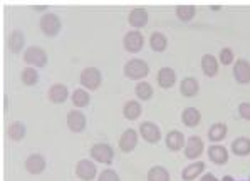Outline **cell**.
<instances>
[{
  "label": "cell",
  "instance_id": "1",
  "mask_svg": "<svg viewBox=\"0 0 250 181\" xmlns=\"http://www.w3.org/2000/svg\"><path fill=\"white\" fill-rule=\"evenodd\" d=\"M125 74L126 78L133 79V80H138V79H143L146 76L149 74V67L145 60L141 59H131L128 60L125 65Z\"/></svg>",
  "mask_w": 250,
  "mask_h": 181
},
{
  "label": "cell",
  "instance_id": "2",
  "mask_svg": "<svg viewBox=\"0 0 250 181\" xmlns=\"http://www.w3.org/2000/svg\"><path fill=\"white\" fill-rule=\"evenodd\" d=\"M101 72L96 67H86L83 72H81V84H83L86 89L89 91H96L99 86H101Z\"/></svg>",
  "mask_w": 250,
  "mask_h": 181
},
{
  "label": "cell",
  "instance_id": "3",
  "mask_svg": "<svg viewBox=\"0 0 250 181\" xmlns=\"http://www.w3.org/2000/svg\"><path fill=\"white\" fill-rule=\"evenodd\" d=\"M91 156H92V160L98 161V163L109 164L114 158V151L106 142H98V144H94L91 148Z\"/></svg>",
  "mask_w": 250,
  "mask_h": 181
},
{
  "label": "cell",
  "instance_id": "4",
  "mask_svg": "<svg viewBox=\"0 0 250 181\" xmlns=\"http://www.w3.org/2000/svg\"><path fill=\"white\" fill-rule=\"evenodd\" d=\"M41 30L49 37H54L59 34L61 30V20L56 14H45L44 17L41 19Z\"/></svg>",
  "mask_w": 250,
  "mask_h": 181
},
{
  "label": "cell",
  "instance_id": "5",
  "mask_svg": "<svg viewBox=\"0 0 250 181\" xmlns=\"http://www.w3.org/2000/svg\"><path fill=\"white\" fill-rule=\"evenodd\" d=\"M203 149H205V144H203L200 136H190L188 141L185 142V156L188 160H198L202 156Z\"/></svg>",
  "mask_w": 250,
  "mask_h": 181
},
{
  "label": "cell",
  "instance_id": "6",
  "mask_svg": "<svg viewBox=\"0 0 250 181\" xmlns=\"http://www.w3.org/2000/svg\"><path fill=\"white\" fill-rule=\"evenodd\" d=\"M24 60L30 65H36V67H44L47 62V54L41 47H29L24 54Z\"/></svg>",
  "mask_w": 250,
  "mask_h": 181
},
{
  "label": "cell",
  "instance_id": "7",
  "mask_svg": "<svg viewBox=\"0 0 250 181\" xmlns=\"http://www.w3.org/2000/svg\"><path fill=\"white\" fill-rule=\"evenodd\" d=\"M96 173H98V168L96 164L89 160H81L78 164H76V175L78 178L83 181H91L96 178Z\"/></svg>",
  "mask_w": 250,
  "mask_h": 181
},
{
  "label": "cell",
  "instance_id": "8",
  "mask_svg": "<svg viewBox=\"0 0 250 181\" xmlns=\"http://www.w3.org/2000/svg\"><path fill=\"white\" fill-rule=\"evenodd\" d=\"M233 78L238 84L250 82V62L245 59H237L233 64Z\"/></svg>",
  "mask_w": 250,
  "mask_h": 181
},
{
  "label": "cell",
  "instance_id": "9",
  "mask_svg": "<svg viewBox=\"0 0 250 181\" xmlns=\"http://www.w3.org/2000/svg\"><path fill=\"white\" fill-rule=\"evenodd\" d=\"M123 44H125V49L128 52H140L145 44V39H143V36H141L140 30H131V32H128L125 36Z\"/></svg>",
  "mask_w": 250,
  "mask_h": 181
},
{
  "label": "cell",
  "instance_id": "10",
  "mask_svg": "<svg viewBox=\"0 0 250 181\" xmlns=\"http://www.w3.org/2000/svg\"><path fill=\"white\" fill-rule=\"evenodd\" d=\"M140 134L146 142H151V144L158 142L161 138L160 128L155 124V122H149V121H145L143 124L140 126Z\"/></svg>",
  "mask_w": 250,
  "mask_h": 181
},
{
  "label": "cell",
  "instance_id": "11",
  "mask_svg": "<svg viewBox=\"0 0 250 181\" xmlns=\"http://www.w3.org/2000/svg\"><path fill=\"white\" fill-rule=\"evenodd\" d=\"M138 144V133L134 129H126L125 133L121 134V140H119V148L121 151L129 153L136 148Z\"/></svg>",
  "mask_w": 250,
  "mask_h": 181
},
{
  "label": "cell",
  "instance_id": "12",
  "mask_svg": "<svg viewBox=\"0 0 250 181\" xmlns=\"http://www.w3.org/2000/svg\"><path fill=\"white\" fill-rule=\"evenodd\" d=\"M156 79H158V84L163 87V89H170V87L175 86V82H176V72L173 71L171 67H161L158 71Z\"/></svg>",
  "mask_w": 250,
  "mask_h": 181
},
{
  "label": "cell",
  "instance_id": "13",
  "mask_svg": "<svg viewBox=\"0 0 250 181\" xmlns=\"http://www.w3.org/2000/svg\"><path fill=\"white\" fill-rule=\"evenodd\" d=\"M67 126L74 133H81L86 128V116H84L81 111H71L67 114Z\"/></svg>",
  "mask_w": 250,
  "mask_h": 181
},
{
  "label": "cell",
  "instance_id": "14",
  "mask_svg": "<svg viewBox=\"0 0 250 181\" xmlns=\"http://www.w3.org/2000/svg\"><path fill=\"white\" fill-rule=\"evenodd\" d=\"M25 169L30 175H41L45 169V160L41 155H30L25 160Z\"/></svg>",
  "mask_w": 250,
  "mask_h": 181
},
{
  "label": "cell",
  "instance_id": "15",
  "mask_svg": "<svg viewBox=\"0 0 250 181\" xmlns=\"http://www.w3.org/2000/svg\"><path fill=\"white\" fill-rule=\"evenodd\" d=\"M208 158L215 164H225L229 161V151L222 144H211L208 148Z\"/></svg>",
  "mask_w": 250,
  "mask_h": 181
},
{
  "label": "cell",
  "instance_id": "16",
  "mask_svg": "<svg viewBox=\"0 0 250 181\" xmlns=\"http://www.w3.org/2000/svg\"><path fill=\"white\" fill-rule=\"evenodd\" d=\"M202 71L208 78H215L218 74V59L211 54H205L202 57Z\"/></svg>",
  "mask_w": 250,
  "mask_h": 181
},
{
  "label": "cell",
  "instance_id": "17",
  "mask_svg": "<svg viewBox=\"0 0 250 181\" xmlns=\"http://www.w3.org/2000/svg\"><path fill=\"white\" fill-rule=\"evenodd\" d=\"M203 171H205V163H203V161H195V163L188 164V166L183 169L182 178L183 181H193V180H197Z\"/></svg>",
  "mask_w": 250,
  "mask_h": 181
},
{
  "label": "cell",
  "instance_id": "18",
  "mask_svg": "<svg viewBox=\"0 0 250 181\" xmlns=\"http://www.w3.org/2000/svg\"><path fill=\"white\" fill-rule=\"evenodd\" d=\"M200 91V84L195 78H185L180 84V92L185 96V98H193L197 96Z\"/></svg>",
  "mask_w": 250,
  "mask_h": 181
},
{
  "label": "cell",
  "instance_id": "19",
  "mask_svg": "<svg viewBox=\"0 0 250 181\" xmlns=\"http://www.w3.org/2000/svg\"><path fill=\"white\" fill-rule=\"evenodd\" d=\"M129 25L134 27V29H140V27H145L148 24V12L145 9H133L129 12Z\"/></svg>",
  "mask_w": 250,
  "mask_h": 181
},
{
  "label": "cell",
  "instance_id": "20",
  "mask_svg": "<svg viewBox=\"0 0 250 181\" xmlns=\"http://www.w3.org/2000/svg\"><path fill=\"white\" fill-rule=\"evenodd\" d=\"M185 136L182 131H170V133L167 134V146L168 149H171V151H178V149H182L185 146Z\"/></svg>",
  "mask_w": 250,
  "mask_h": 181
},
{
  "label": "cell",
  "instance_id": "21",
  "mask_svg": "<svg viewBox=\"0 0 250 181\" xmlns=\"http://www.w3.org/2000/svg\"><path fill=\"white\" fill-rule=\"evenodd\" d=\"M69 98V91L64 84H54L49 89V99L56 104H62Z\"/></svg>",
  "mask_w": 250,
  "mask_h": 181
},
{
  "label": "cell",
  "instance_id": "22",
  "mask_svg": "<svg viewBox=\"0 0 250 181\" xmlns=\"http://www.w3.org/2000/svg\"><path fill=\"white\" fill-rule=\"evenodd\" d=\"M200 119H202V114H200V111L197 109V107H187L182 114L183 124L188 126V128H195V126H198Z\"/></svg>",
  "mask_w": 250,
  "mask_h": 181
},
{
  "label": "cell",
  "instance_id": "23",
  "mask_svg": "<svg viewBox=\"0 0 250 181\" xmlns=\"http://www.w3.org/2000/svg\"><path fill=\"white\" fill-rule=\"evenodd\" d=\"M230 149H232L233 155H237V156H249L250 155V140L249 138H244V136L237 138V140H233Z\"/></svg>",
  "mask_w": 250,
  "mask_h": 181
},
{
  "label": "cell",
  "instance_id": "24",
  "mask_svg": "<svg viewBox=\"0 0 250 181\" xmlns=\"http://www.w3.org/2000/svg\"><path fill=\"white\" fill-rule=\"evenodd\" d=\"M227 136V124L225 122H215L211 124V128L208 129V140L211 142H220L222 140H225Z\"/></svg>",
  "mask_w": 250,
  "mask_h": 181
},
{
  "label": "cell",
  "instance_id": "25",
  "mask_svg": "<svg viewBox=\"0 0 250 181\" xmlns=\"http://www.w3.org/2000/svg\"><path fill=\"white\" fill-rule=\"evenodd\" d=\"M123 114H125L126 119L134 121V119L141 116V104L138 101H128L125 104V107H123Z\"/></svg>",
  "mask_w": 250,
  "mask_h": 181
},
{
  "label": "cell",
  "instance_id": "26",
  "mask_svg": "<svg viewBox=\"0 0 250 181\" xmlns=\"http://www.w3.org/2000/svg\"><path fill=\"white\" fill-rule=\"evenodd\" d=\"M25 40H24V34L21 32V30H14L12 34H10L9 37V49L12 51L14 54L21 52L22 47H24Z\"/></svg>",
  "mask_w": 250,
  "mask_h": 181
},
{
  "label": "cell",
  "instance_id": "27",
  "mask_svg": "<svg viewBox=\"0 0 250 181\" xmlns=\"http://www.w3.org/2000/svg\"><path fill=\"white\" fill-rule=\"evenodd\" d=\"M149 45H151V49L155 52H163L168 45V40L161 32H155V34H151V37H149Z\"/></svg>",
  "mask_w": 250,
  "mask_h": 181
},
{
  "label": "cell",
  "instance_id": "28",
  "mask_svg": "<svg viewBox=\"0 0 250 181\" xmlns=\"http://www.w3.org/2000/svg\"><path fill=\"white\" fill-rule=\"evenodd\" d=\"M25 124L24 122H21V121H15L12 122V124L9 126V129H7V133H9V136H10V140H14V141H21L22 138L25 136Z\"/></svg>",
  "mask_w": 250,
  "mask_h": 181
},
{
  "label": "cell",
  "instance_id": "29",
  "mask_svg": "<svg viewBox=\"0 0 250 181\" xmlns=\"http://www.w3.org/2000/svg\"><path fill=\"white\" fill-rule=\"evenodd\" d=\"M148 181H170V173L163 166H153L148 171Z\"/></svg>",
  "mask_w": 250,
  "mask_h": 181
},
{
  "label": "cell",
  "instance_id": "30",
  "mask_svg": "<svg viewBox=\"0 0 250 181\" xmlns=\"http://www.w3.org/2000/svg\"><path fill=\"white\" fill-rule=\"evenodd\" d=\"M195 12H197V9H195L193 5H178L176 7V17H178L182 22H190L191 19L195 17Z\"/></svg>",
  "mask_w": 250,
  "mask_h": 181
},
{
  "label": "cell",
  "instance_id": "31",
  "mask_svg": "<svg viewBox=\"0 0 250 181\" xmlns=\"http://www.w3.org/2000/svg\"><path fill=\"white\" fill-rule=\"evenodd\" d=\"M72 104L76 107H86L89 104V92L86 89H76L72 92Z\"/></svg>",
  "mask_w": 250,
  "mask_h": 181
},
{
  "label": "cell",
  "instance_id": "32",
  "mask_svg": "<svg viewBox=\"0 0 250 181\" xmlns=\"http://www.w3.org/2000/svg\"><path fill=\"white\" fill-rule=\"evenodd\" d=\"M21 79L25 86H34V84H37V80H39V74H37V71L34 67H25L21 74Z\"/></svg>",
  "mask_w": 250,
  "mask_h": 181
},
{
  "label": "cell",
  "instance_id": "33",
  "mask_svg": "<svg viewBox=\"0 0 250 181\" xmlns=\"http://www.w3.org/2000/svg\"><path fill=\"white\" fill-rule=\"evenodd\" d=\"M136 96L141 99V101H149L153 96V87L151 84L145 82V80H141L140 84L136 86Z\"/></svg>",
  "mask_w": 250,
  "mask_h": 181
},
{
  "label": "cell",
  "instance_id": "34",
  "mask_svg": "<svg viewBox=\"0 0 250 181\" xmlns=\"http://www.w3.org/2000/svg\"><path fill=\"white\" fill-rule=\"evenodd\" d=\"M233 60H235V57H233L232 49L225 47V49H222L220 54H218V62L222 65H230V64H233Z\"/></svg>",
  "mask_w": 250,
  "mask_h": 181
},
{
  "label": "cell",
  "instance_id": "35",
  "mask_svg": "<svg viewBox=\"0 0 250 181\" xmlns=\"http://www.w3.org/2000/svg\"><path fill=\"white\" fill-rule=\"evenodd\" d=\"M98 181H119V176L114 169H104V171H101Z\"/></svg>",
  "mask_w": 250,
  "mask_h": 181
},
{
  "label": "cell",
  "instance_id": "36",
  "mask_svg": "<svg viewBox=\"0 0 250 181\" xmlns=\"http://www.w3.org/2000/svg\"><path fill=\"white\" fill-rule=\"evenodd\" d=\"M238 114H240L242 119L250 121V102H242L240 106H238Z\"/></svg>",
  "mask_w": 250,
  "mask_h": 181
},
{
  "label": "cell",
  "instance_id": "37",
  "mask_svg": "<svg viewBox=\"0 0 250 181\" xmlns=\"http://www.w3.org/2000/svg\"><path fill=\"white\" fill-rule=\"evenodd\" d=\"M200 181H218V180L215 178V175H211V173H205V175L200 178Z\"/></svg>",
  "mask_w": 250,
  "mask_h": 181
},
{
  "label": "cell",
  "instance_id": "38",
  "mask_svg": "<svg viewBox=\"0 0 250 181\" xmlns=\"http://www.w3.org/2000/svg\"><path fill=\"white\" fill-rule=\"evenodd\" d=\"M34 10H37V12H45V10H47V7L45 5H37V7H34Z\"/></svg>",
  "mask_w": 250,
  "mask_h": 181
},
{
  "label": "cell",
  "instance_id": "39",
  "mask_svg": "<svg viewBox=\"0 0 250 181\" xmlns=\"http://www.w3.org/2000/svg\"><path fill=\"white\" fill-rule=\"evenodd\" d=\"M222 181H235V180H233V176H229V175H227V176H224V178H222Z\"/></svg>",
  "mask_w": 250,
  "mask_h": 181
},
{
  "label": "cell",
  "instance_id": "40",
  "mask_svg": "<svg viewBox=\"0 0 250 181\" xmlns=\"http://www.w3.org/2000/svg\"><path fill=\"white\" fill-rule=\"evenodd\" d=\"M220 9H222V7H220V5H217V7H215V5H213V7H211V10H213V12H218V10H220Z\"/></svg>",
  "mask_w": 250,
  "mask_h": 181
},
{
  "label": "cell",
  "instance_id": "41",
  "mask_svg": "<svg viewBox=\"0 0 250 181\" xmlns=\"http://www.w3.org/2000/svg\"><path fill=\"white\" fill-rule=\"evenodd\" d=\"M249 181H250V180H249Z\"/></svg>",
  "mask_w": 250,
  "mask_h": 181
}]
</instances>
